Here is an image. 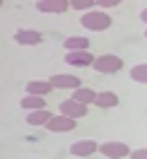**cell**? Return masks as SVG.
I'll return each mask as SVG.
<instances>
[{"label": "cell", "mask_w": 147, "mask_h": 159, "mask_svg": "<svg viewBox=\"0 0 147 159\" xmlns=\"http://www.w3.org/2000/svg\"><path fill=\"white\" fill-rule=\"evenodd\" d=\"M92 68L97 70L99 75H113L123 68V58H118L113 53H104V56H97L92 60Z\"/></svg>", "instance_id": "2"}, {"label": "cell", "mask_w": 147, "mask_h": 159, "mask_svg": "<svg viewBox=\"0 0 147 159\" xmlns=\"http://www.w3.org/2000/svg\"><path fill=\"white\" fill-rule=\"evenodd\" d=\"M111 22L113 20L104 10H87V12H82V17H80V24L87 31H106L111 27Z\"/></svg>", "instance_id": "1"}, {"label": "cell", "mask_w": 147, "mask_h": 159, "mask_svg": "<svg viewBox=\"0 0 147 159\" xmlns=\"http://www.w3.org/2000/svg\"><path fill=\"white\" fill-rule=\"evenodd\" d=\"M65 51H89V39L87 36H68L63 41Z\"/></svg>", "instance_id": "16"}, {"label": "cell", "mask_w": 147, "mask_h": 159, "mask_svg": "<svg viewBox=\"0 0 147 159\" xmlns=\"http://www.w3.org/2000/svg\"><path fill=\"white\" fill-rule=\"evenodd\" d=\"M58 113L68 116V118H75V120L77 118H87V106L80 104V101H75V99H65V101H60Z\"/></svg>", "instance_id": "5"}, {"label": "cell", "mask_w": 147, "mask_h": 159, "mask_svg": "<svg viewBox=\"0 0 147 159\" xmlns=\"http://www.w3.org/2000/svg\"><path fill=\"white\" fill-rule=\"evenodd\" d=\"M94 97H97L94 89H89V87H77V89H72V97H70V99H75V101H80V104L89 106V104H94Z\"/></svg>", "instance_id": "15"}, {"label": "cell", "mask_w": 147, "mask_h": 159, "mask_svg": "<svg viewBox=\"0 0 147 159\" xmlns=\"http://www.w3.org/2000/svg\"><path fill=\"white\" fill-rule=\"evenodd\" d=\"M94 56L89 51H65V63L72 68H92Z\"/></svg>", "instance_id": "7"}, {"label": "cell", "mask_w": 147, "mask_h": 159, "mask_svg": "<svg viewBox=\"0 0 147 159\" xmlns=\"http://www.w3.org/2000/svg\"><path fill=\"white\" fill-rule=\"evenodd\" d=\"M130 80L133 82H140V84H147V63H137L130 68Z\"/></svg>", "instance_id": "17"}, {"label": "cell", "mask_w": 147, "mask_h": 159, "mask_svg": "<svg viewBox=\"0 0 147 159\" xmlns=\"http://www.w3.org/2000/svg\"><path fill=\"white\" fill-rule=\"evenodd\" d=\"M140 22H145V24H147V7L140 12Z\"/></svg>", "instance_id": "21"}, {"label": "cell", "mask_w": 147, "mask_h": 159, "mask_svg": "<svg viewBox=\"0 0 147 159\" xmlns=\"http://www.w3.org/2000/svg\"><path fill=\"white\" fill-rule=\"evenodd\" d=\"M46 128H48L51 133H70V130L77 128V120L68 118V116H63V113H58V116H51V118H48Z\"/></svg>", "instance_id": "6"}, {"label": "cell", "mask_w": 147, "mask_h": 159, "mask_svg": "<svg viewBox=\"0 0 147 159\" xmlns=\"http://www.w3.org/2000/svg\"><path fill=\"white\" fill-rule=\"evenodd\" d=\"M51 116H53V113H51L48 109H36V111H27V118L24 120H27L29 125H46Z\"/></svg>", "instance_id": "13"}, {"label": "cell", "mask_w": 147, "mask_h": 159, "mask_svg": "<svg viewBox=\"0 0 147 159\" xmlns=\"http://www.w3.org/2000/svg\"><path fill=\"white\" fill-rule=\"evenodd\" d=\"M20 106L24 111L46 109V99H44V97H36V94H24V99H20Z\"/></svg>", "instance_id": "14"}, {"label": "cell", "mask_w": 147, "mask_h": 159, "mask_svg": "<svg viewBox=\"0 0 147 159\" xmlns=\"http://www.w3.org/2000/svg\"><path fill=\"white\" fill-rule=\"evenodd\" d=\"M99 7H116V5H121L123 0H94Z\"/></svg>", "instance_id": "20"}, {"label": "cell", "mask_w": 147, "mask_h": 159, "mask_svg": "<svg viewBox=\"0 0 147 159\" xmlns=\"http://www.w3.org/2000/svg\"><path fill=\"white\" fill-rule=\"evenodd\" d=\"M0 7H2V0H0Z\"/></svg>", "instance_id": "23"}, {"label": "cell", "mask_w": 147, "mask_h": 159, "mask_svg": "<svg viewBox=\"0 0 147 159\" xmlns=\"http://www.w3.org/2000/svg\"><path fill=\"white\" fill-rule=\"evenodd\" d=\"M145 39H147V29H145Z\"/></svg>", "instance_id": "22"}, {"label": "cell", "mask_w": 147, "mask_h": 159, "mask_svg": "<svg viewBox=\"0 0 147 159\" xmlns=\"http://www.w3.org/2000/svg\"><path fill=\"white\" fill-rule=\"evenodd\" d=\"M68 2H70V10H77V12H87L97 7L94 0H68Z\"/></svg>", "instance_id": "18"}, {"label": "cell", "mask_w": 147, "mask_h": 159, "mask_svg": "<svg viewBox=\"0 0 147 159\" xmlns=\"http://www.w3.org/2000/svg\"><path fill=\"white\" fill-rule=\"evenodd\" d=\"M118 94L116 92H111V89H104V92H99L97 97H94V104H97L99 109H116L118 106Z\"/></svg>", "instance_id": "12"}, {"label": "cell", "mask_w": 147, "mask_h": 159, "mask_svg": "<svg viewBox=\"0 0 147 159\" xmlns=\"http://www.w3.org/2000/svg\"><path fill=\"white\" fill-rule=\"evenodd\" d=\"M48 82L53 84V89H77V87H82V80H80V77H75V75H65V72L48 77Z\"/></svg>", "instance_id": "9"}, {"label": "cell", "mask_w": 147, "mask_h": 159, "mask_svg": "<svg viewBox=\"0 0 147 159\" xmlns=\"http://www.w3.org/2000/svg\"><path fill=\"white\" fill-rule=\"evenodd\" d=\"M53 92V84L48 80H29L27 82V94H36V97H48Z\"/></svg>", "instance_id": "11"}, {"label": "cell", "mask_w": 147, "mask_h": 159, "mask_svg": "<svg viewBox=\"0 0 147 159\" xmlns=\"http://www.w3.org/2000/svg\"><path fill=\"white\" fill-rule=\"evenodd\" d=\"M36 10L46 15H63L70 10L68 0H36Z\"/></svg>", "instance_id": "8"}, {"label": "cell", "mask_w": 147, "mask_h": 159, "mask_svg": "<svg viewBox=\"0 0 147 159\" xmlns=\"http://www.w3.org/2000/svg\"><path fill=\"white\" fill-rule=\"evenodd\" d=\"M15 41L20 46H39L41 41H44V36L36 29H17L15 31Z\"/></svg>", "instance_id": "10"}, {"label": "cell", "mask_w": 147, "mask_h": 159, "mask_svg": "<svg viewBox=\"0 0 147 159\" xmlns=\"http://www.w3.org/2000/svg\"><path fill=\"white\" fill-rule=\"evenodd\" d=\"M97 149H99V142H97V140L85 138V140H77V142H72V145H70V154H72V157L87 159V157H92V154H97Z\"/></svg>", "instance_id": "4"}, {"label": "cell", "mask_w": 147, "mask_h": 159, "mask_svg": "<svg viewBox=\"0 0 147 159\" xmlns=\"http://www.w3.org/2000/svg\"><path fill=\"white\" fill-rule=\"evenodd\" d=\"M97 152H101L104 157L108 159H126L130 154V147L126 142H118V140H108V142H101Z\"/></svg>", "instance_id": "3"}, {"label": "cell", "mask_w": 147, "mask_h": 159, "mask_svg": "<svg viewBox=\"0 0 147 159\" xmlns=\"http://www.w3.org/2000/svg\"><path fill=\"white\" fill-rule=\"evenodd\" d=\"M128 159H147V147H140V149H130Z\"/></svg>", "instance_id": "19"}]
</instances>
